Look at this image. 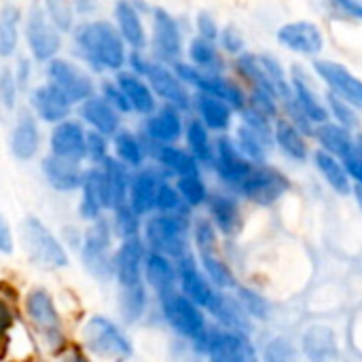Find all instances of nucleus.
I'll return each instance as SVG.
<instances>
[{"label": "nucleus", "instance_id": "8fccbe9b", "mask_svg": "<svg viewBox=\"0 0 362 362\" xmlns=\"http://www.w3.org/2000/svg\"><path fill=\"white\" fill-rule=\"evenodd\" d=\"M45 11L49 15V19L62 30L68 32L74 23V8L70 0H42Z\"/></svg>", "mask_w": 362, "mask_h": 362}, {"label": "nucleus", "instance_id": "6e6d98bb", "mask_svg": "<svg viewBox=\"0 0 362 362\" xmlns=\"http://www.w3.org/2000/svg\"><path fill=\"white\" fill-rule=\"evenodd\" d=\"M17 91H19L17 74H15L8 66H4V70H2V74H0V98H2L4 108H13V106H15Z\"/></svg>", "mask_w": 362, "mask_h": 362}, {"label": "nucleus", "instance_id": "473e14b6", "mask_svg": "<svg viewBox=\"0 0 362 362\" xmlns=\"http://www.w3.org/2000/svg\"><path fill=\"white\" fill-rule=\"evenodd\" d=\"M104 176H106V187H108V199H110V210L125 206L129 199V182L132 176L127 174V165L119 159L108 157L102 163Z\"/></svg>", "mask_w": 362, "mask_h": 362}, {"label": "nucleus", "instance_id": "e433bc0d", "mask_svg": "<svg viewBox=\"0 0 362 362\" xmlns=\"http://www.w3.org/2000/svg\"><path fill=\"white\" fill-rule=\"evenodd\" d=\"M274 140L282 148V153L295 161H305L308 157V142L303 132L288 119H280L274 127Z\"/></svg>", "mask_w": 362, "mask_h": 362}, {"label": "nucleus", "instance_id": "b1692460", "mask_svg": "<svg viewBox=\"0 0 362 362\" xmlns=\"http://www.w3.org/2000/svg\"><path fill=\"white\" fill-rule=\"evenodd\" d=\"M144 132L157 144H174L185 132L178 108L165 104L163 108L148 115V119L144 123Z\"/></svg>", "mask_w": 362, "mask_h": 362}, {"label": "nucleus", "instance_id": "72a5a7b5", "mask_svg": "<svg viewBox=\"0 0 362 362\" xmlns=\"http://www.w3.org/2000/svg\"><path fill=\"white\" fill-rule=\"evenodd\" d=\"M117 83L123 89V93L127 95L134 112H140V115H153L155 112V98H153L151 85H146L138 74L121 72L117 76Z\"/></svg>", "mask_w": 362, "mask_h": 362}, {"label": "nucleus", "instance_id": "f704fd0d", "mask_svg": "<svg viewBox=\"0 0 362 362\" xmlns=\"http://www.w3.org/2000/svg\"><path fill=\"white\" fill-rule=\"evenodd\" d=\"M314 163H316V168H318V172L322 174V178L329 182V187L333 189V191H337L339 195H348V193H352V178H350V174H348V170H346V165H344V161H339L335 155H331V153H327V151H318L316 155H314Z\"/></svg>", "mask_w": 362, "mask_h": 362}, {"label": "nucleus", "instance_id": "f8f14e48", "mask_svg": "<svg viewBox=\"0 0 362 362\" xmlns=\"http://www.w3.org/2000/svg\"><path fill=\"white\" fill-rule=\"evenodd\" d=\"M204 350L208 352L210 362H259L252 344L238 331H208Z\"/></svg>", "mask_w": 362, "mask_h": 362}, {"label": "nucleus", "instance_id": "4d7b16f0", "mask_svg": "<svg viewBox=\"0 0 362 362\" xmlns=\"http://www.w3.org/2000/svg\"><path fill=\"white\" fill-rule=\"evenodd\" d=\"M341 161H344V165H346L350 178L356 180V185H362V134L356 136L352 151H350Z\"/></svg>", "mask_w": 362, "mask_h": 362}, {"label": "nucleus", "instance_id": "0e129e2a", "mask_svg": "<svg viewBox=\"0 0 362 362\" xmlns=\"http://www.w3.org/2000/svg\"><path fill=\"white\" fill-rule=\"evenodd\" d=\"M11 246H13V242H11V229H8L6 221L2 218L0 221V248H2V252H11Z\"/></svg>", "mask_w": 362, "mask_h": 362}, {"label": "nucleus", "instance_id": "ddd939ff", "mask_svg": "<svg viewBox=\"0 0 362 362\" xmlns=\"http://www.w3.org/2000/svg\"><path fill=\"white\" fill-rule=\"evenodd\" d=\"M318 76L329 85L331 93L354 106L362 112V78L352 74L344 64L331 62V59H318L314 64Z\"/></svg>", "mask_w": 362, "mask_h": 362}, {"label": "nucleus", "instance_id": "6e6552de", "mask_svg": "<svg viewBox=\"0 0 362 362\" xmlns=\"http://www.w3.org/2000/svg\"><path fill=\"white\" fill-rule=\"evenodd\" d=\"M59 28L49 19L45 6L32 4L28 19H25V40L30 47V53L38 62H51L55 53L62 47Z\"/></svg>", "mask_w": 362, "mask_h": 362}, {"label": "nucleus", "instance_id": "20e7f679", "mask_svg": "<svg viewBox=\"0 0 362 362\" xmlns=\"http://www.w3.org/2000/svg\"><path fill=\"white\" fill-rule=\"evenodd\" d=\"M21 244L30 261L45 269H62L68 265V255L59 240L34 216L21 223Z\"/></svg>", "mask_w": 362, "mask_h": 362}, {"label": "nucleus", "instance_id": "c85d7f7f", "mask_svg": "<svg viewBox=\"0 0 362 362\" xmlns=\"http://www.w3.org/2000/svg\"><path fill=\"white\" fill-rule=\"evenodd\" d=\"M293 98L295 102L303 108V112L314 121V123H327L329 121V106L320 100V95L312 89V83L301 74L299 68L293 70Z\"/></svg>", "mask_w": 362, "mask_h": 362}, {"label": "nucleus", "instance_id": "f257e3e1", "mask_svg": "<svg viewBox=\"0 0 362 362\" xmlns=\"http://www.w3.org/2000/svg\"><path fill=\"white\" fill-rule=\"evenodd\" d=\"M76 49L95 70H121L127 62L125 38L108 21H87L76 28Z\"/></svg>", "mask_w": 362, "mask_h": 362}, {"label": "nucleus", "instance_id": "7c9ffc66", "mask_svg": "<svg viewBox=\"0 0 362 362\" xmlns=\"http://www.w3.org/2000/svg\"><path fill=\"white\" fill-rule=\"evenodd\" d=\"M208 212L212 223L223 235H233L242 227V214L240 206L233 197L229 195H212L208 199Z\"/></svg>", "mask_w": 362, "mask_h": 362}, {"label": "nucleus", "instance_id": "39448f33", "mask_svg": "<svg viewBox=\"0 0 362 362\" xmlns=\"http://www.w3.org/2000/svg\"><path fill=\"white\" fill-rule=\"evenodd\" d=\"M161 310L168 325L182 337L193 341H206L208 329L204 318V308H199L195 301H191L185 293H170L161 297Z\"/></svg>", "mask_w": 362, "mask_h": 362}, {"label": "nucleus", "instance_id": "4c0bfd02", "mask_svg": "<svg viewBox=\"0 0 362 362\" xmlns=\"http://www.w3.org/2000/svg\"><path fill=\"white\" fill-rule=\"evenodd\" d=\"M155 157L168 172L176 174L178 178L199 174V161L193 157L191 151H182L174 144H159Z\"/></svg>", "mask_w": 362, "mask_h": 362}, {"label": "nucleus", "instance_id": "4be33fe9", "mask_svg": "<svg viewBox=\"0 0 362 362\" xmlns=\"http://www.w3.org/2000/svg\"><path fill=\"white\" fill-rule=\"evenodd\" d=\"M42 174L55 191L68 193V191H76L83 187L87 172L81 168V161H72V159L57 157L51 153L49 157L42 159Z\"/></svg>", "mask_w": 362, "mask_h": 362}, {"label": "nucleus", "instance_id": "a211bd4d", "mask_svg": "<svg viewBox=\"0 0 362 362\" xmlns=\"http://www.w3.org/2000/svg\"><path fill=\"white\" fill-rule=\"evenodd\" d=\"M153 42L161 59L176 64L182 53V32L178 28V21L165 8L153 11Z\"/></svg>", "mask_w": 362, "mask_h": 362}, {"label": "nucleus", "instance_id": "2f4dec72", "mask_svg": "<svg viewBox=\"0 0 362 362\" xmlns=\"http://www.w3.org/2000/svg\"><path fill=\"white\" fill-rule=\"evenodd\" d=\"M195 106L199 112V119L206 123L208 129H216V132H225L231 125V117H233V106L223 102L221 98H214L210 93H197L195 98Z\"/></svg>", "mask_w": 362, "mask_h": 362}, {"label": "nucleus", "instance_id": "e2e57ef3", "mask_svg": "<svg viewBox=\"0 0 362 362\" xmlns=\"http://www.w3.org/2000/svg\"><path fill=\"white\" fill-rule=\"evenodd\" d=\"M197 30H199V36H204L208 40H218V36H221V30H218L214 17H210L208 13L197 15Z\"/></svg>", "mask_w": 362, "mask_h": 362}, {"label": "nucleus", "instance_id": "ea45409f", "mask_svg": "<svg viewBox=\"0 0 362 362\" xmlns=\"http://www.w3.org/2000/svg\"><path fill=\"white\" fill-rule=\"evenodd\" d=\"M187 144L193 157L204 165H214L216 161V146L210 142L208 127L202 119H191L187 125Z\"/></svg>", "mask_w": 362, "mask_h": 362}, {"label": "nucleus", "instance_id": "a18cd8bd", "mask_svg": "<svg viewBox=\"0 0 362 362\" xmlns=\"http://www.w3.org/2000/svg\"><path fill=\"white\" fill-rule=\"evenodd\" d=\"M182 199L187 206L191 208H197L202 204H208V189H206V182L199 178V174H191V176H180L178 182H176Z\"/></svg>", "mask_w": 362, "mask_h": 362}, {"label": "nucleus", "instance_id": "338daca9", "mask_svg": "<svg viewBox=\"0 0 362 362\" xmlns=\"http://www.w3.org/2000/svg\"><path fill=\"white\" fill-rule=\"evenodd\" d=\"M352 193H354V197H356V202H358V206H361L362 210V185H356V187L352 189Z\"/></svg>", "mask_w": 362, "mask_h": 362}, {"label": "nucleus", "instance_id": "de8ad7c7", "mask_svg": "<svg viewBox=\"0 0 362 362\" xmlns=\"http://www.w3.org/2000/svg\"><path fill=\"white\" fill-rule=\"evenodd\" d=\"M112 229H115L117 235H121V240L138 238V233H140V214L129 204L115 208Z\"/></svg>", "mask_w": 362, "mask_h": 362}, {"label": "nucleus", "instance_id": "864d4df0", "mask_svg": "<svg viewBox=\"0 0 362 362\" xmlns=\"http://www.w3.org/2000/svg\"><path fill=\"white\" fill-rule=\"evenodd\" d=\"M265 362H297L295 348L288 339L276 337L265 346Z\"/></svg>", "mask_w": 362, "mask_h": 362}, {"label": "nucleus", "instance_id": "7ed1b4c3", "mask_svg": "<svg viewBox=\"0 0 362 362\" xmlns=\"http://www.w3.org/2000/svg\"><path fill=\"white\" fill-rule=\"evenodd\" d=\"M146 244L165 257L180 259L189 252V223L185 214H157L144 225Z\"/></svg>", "mask_w": 362, "mask_h": 362}, {"label": "nucleus", "instance_id": "a19ab883", "mask_svg": "<svg viewBox=\"0 0 362 362\" xmlns=\"http://www.w3.org/2000/svg\"><path fill=\"white\" fill-rule=\"evenodd\" d=\"M115 153L127 168H140L144 163V146L132 132L119 129L115 134Z\"/></svg>", "mask_w": 362, "mask_h": 362}, {"label": "nucleus", "instance_id": "5701e85b", "mask_svg": "<svg viewBox=\"0 0 362 362\" xmlns=\"http://www.w3.org/2000/svg\"><path fill=\"white\" fill-rule=\"evenodd\" d=\"M83 195H81V206H78V214L85 221H98L104 208H110V199H108V187H106V176L104 170L93 168L85 174V182L81 187Z\"/></svg>", "mask_w": 362, "mask_h": 362}, {"label": "nucleus", "instance_id": "0eeeda50", "mask_svg": "<svg viewBox=\"0 0 362 362\" xmlns=\"http://www.w3.org/2000/svg\"><path fill=\"white\" fill-rule=\"evenodd\" d=\"M23 308H25V316L30 318L32 327L47 341V346L53 350L62 348L64 333H62V320H59L57 308L53 303V297L45 288H34L28 293Z\"/></svg>", "mask_w": 362, "mask_h": 362}, {"label": "nucleus", "instance_id": "2eb2a0df", "mask_svg": "<svg viewBox=\"0 0 362 362\" xmlns=\"http://www.w3.org/2000/svg\"><path fill=\"white\" fill-rule=\"evenodd\" d=\"M144 76H146L148 85L153 87V91L165 100V104L176 106L178 110L189 108L191 98L185 87V81L176 74V70H170L163 64H148Z\"/></svg>", "mask_w": 362, "mask_h": 362}, {"label": "nucleus", "instance_id": "423d86ee", "mask_svg": "<svg viewBox=\"0 0 362 362\" xmlns=\"http://www.w3.org/2000/svg\"><path fill=\"white\" fill-rule=\"evenodd\" d=\"M112 231L115 229L106 218H98L83 235V263L100 280H106L110 274H115V259L110 257Z\"/></svg>", "mask_w": 362, "mask_h": 362}, {"label": "nucleus", "instance_id": "cd10ccee", "mask_svg": "<svg viewBox=\"0 0 362 362\" xmlns=\"http://www.w3.org/2000/svg\"><path fill=\"white\" fill-rule=\"evenodd\" d=\"M144 278H146V284L159 297H165L174 293V286L178 282V269L172 267L170 257L153 250L151 255H146V261H144Z\"/></svg>", "mask_w": 362, "mask_h": 362}, {"label": "nucleus", "instance_id": "58836bf2", "mask_svg": "<svg viewBox=\"0 0 362 362\" xmlns=\"http://www.w3.org/2000/svg\"><path fill=\"white\" fill-rule=\"evenodd\" d=\"M316 138L320 140V144H322V148L327 151V153H331V155H335V157H339V159H344L350 151H352V146H354V136L350 134V129L348 127H344V125H339V123H320V127H316Z\"/></svg>", "mask_w": 362, "mask_h": 362}, {"label": "nucleus", "instance_id": "c9c22d12", "mask_svg": "<svg viewBox=\"0 0 362 362\" xmlns=\"http://www.w3.org/2000/svg\"><path fill=\"white\" fill-rule=\"evenodd\" d=\"M303 350L312 362H333L337 356V341L331 329L312 327L303 335Z\"/></svg>", "mask_w": 362, "mask_h": 362}, {"label": "nucleus", "instance_id": "bb28decb", "mask_svg": "<svg viewBox=\"0 0 362 362\" xmlns=\"http://www.w3.org/2000/svg\"><path fill=\"white\" fill-rule=\"evenodd\" d=\"M40 132L36 119L30 112H21L11 132V153L19 161H28L38 153Z\"/></svg>", "mask_w": 362, "mask_h": 362}, {"label": "nucleus", "instance_id": "f03ea898", "mask_svg": "<svg viewBox=\"0 0 362 362\" xmlns=\"http://www.w3.org/2000/svg\"><path fill=\"white\" fill-rule=\"evenodd\" d=\"M81 339L91 354L106 361L123 362L134 356V346L129 337L119 329V325L104 316H91L83 325Z\"/></svg>", "mask_w": 362, "mask_h": 362}, {"label": "nucleus", "instance_id": "5fc2aeb1", "mask_svg": "<svg viewBox=\"0 0 362 362\" xmlns=\"http://www.w3.org/2000/svg\"><path fill=\"white\" fill-rule=\"evenodd\" d=\"M329 110L337 119V123L348 127V129H352L356 125V121H358L356 119V108L350 106L348 102H344L341 98L333 95V93H329Z\"/></svg>", "mask_w": 362, "mask_h": 362}, {"label": "nucleus", "instance_id": "1a4fd4ad", "mask_svg": "<svg viewBox=\"0 0 362 362\" xmlns=\"http://www.w3.org/2000/svg\"><path fill=\"white\" fill-rule=\"evenodd\" d=\"M174 70L187 85L197 87L202 93H210L214 98H221L223 102L231 104L233 108H240V110L246 108V95L242 91V87L235 85L233 81H229L221 74H210V72L195 68V66L180 64V62L174 64Z\"/></svg>", "mask_w": 362, "mask_h": 362}, {"label": "nucleus", "instance_id": "79ce46f5", "mask_svg": "<svg viewBox=\"0 0 362 362\" xmlns=\"http://www.w3.org/2000/svg\"><path fill=\"white\" fill-rule=\"evenodd\" d=\"M17 38H19V11L17 6L6 2L0 13V53L4 57H8L15 51Z\"/></svg>", "mask_w": 362, "mask_h": 362}, {"label": "nucleus", "instance_id": "680f3d73", "mask_svg": "<svg viewBox=\"0 0 362 362\" xmlns=\"http://www.w3.org/2000/svg\"><path fill=\"white\" fill-rule=\"evenodd\" d=\"M329 4L346 19H362V0H329Z\"/></svg>", "mask_w": 362, "mask_h": 362}, {"label": "nucleus", "instance_id": "09e8293b", "mask_svg": "<svg viewBox=\"0 0 362 362\" xmlns=\"http://www.w3.org/2000/svg\"><path fill=\"white\" fill-rule=\"evenodd\" d=\"M238 301L242 305V310L250 316V318H257V320H265L269 316V303L265 297H261L257 291L252 288H244L240 286L238 288Z\"/></svg>", "mask_w": 362, "mask_h": 362}, {"label": "nucleus", "instance_id": "69168bd1", "mask_svg": "<svg viewBox=\"0 0 362 362\" xmlns=\"http://www.w3.org/2000/svg\"><path fill=\"white\" fill-rule=\"evenodd\" d=\"M62 362H89V358H87L81 350H70V352L64 354Z\"/></svg>", "mask_w": 362, "mask_h": 362}, {"label": "nucleus", "instance_id": "13d9d810", "mask_svg": "<svg viewBox=\"0 0 362 362\" xmlns=\"http://www.w3.org/2000/svg\"><path fill=\"white\" fill-rule=\"evenodd\" d=\"M87 157L93 159L95 163H104L108 159V142L104 134L95 129L87 132Z\"/></svg>", "mask_w": 362, "mask_h": 362}, {"label": "nucleus", "instance_id": "c03bdc74", "mask_svg": "<svg viewBox=\"0 0 362 362\" xmlns=\"http://www.w3.org/2000/svg\"><path fill=\"white\" fill-rule=\"evenodd\" d=\"M121 314L127 322H134L142 316L144 308H146V291L144 284H136V286H127L121 293V301H119Z\"/></svg>", "mask_w": 362, "mask_h": 362}, {"label": "nucleus", "instance_id": "aec40b11", "mask_svg": "<svg viewBox=\"0 0 362 362\" xmlns=\"http://www.w3.org/2000/svg\"><path fill=\"white\" fill-rule=\"evenodd\" d=\"M51 153L72 161H83L87 157V132L76 121H62L51 132Z\"/></svg>", "mask_w": 362, "mask_h": 362}, {"label": "nucleus", "instance_id": "bf43d9fd", "mask_svg": "<svg viewBox=\"0 0 362 362\" xmlns=\"http://www.w3.org/2000/svg\"><path fill=\"white\" fill-rule=\"evenodd\" d=\"M102 95H104L119 112H134V110H132V104H129L127 95L123 93V89L119 87V83H106L104 89H102Z\"/></svg>", "mask_w": 362, "mask_h": 362}, {"label": "nucleus", "instance_id": "052dcab7", "mask_svg": "<svg viewBox=\"0 0 362 362\" xmlns=\"http://www.w3.org/2000/svg\"><path fill=\"white\" fill-rule=\"evenodd\" d=\"M218 40H221V47H223L227 53L242 55V51H244V38H242V34H240L233 25L223 28Z\"/></svg>", "mask_w": 362, "mask_h": 362}, {"label": "nucleus", "instance_id": "9d476101", "mask_svg": "<svg viewBox=\"0 0 362 362\" xmlns=\"http://www.w3.org/2000/svg\"><path fill=\"white\" fill-rule=\"evenodd\" d=\"M235 189L246 199H250L259 206H272L291 189V182L276 168H265V165L257 168L255 165L252 172Z\"/></svg>", "mask_w": 362, "mask_h": 362}, {"label": "nucleus", "instance_id": "c756f323", "mask_svg": "<svg viewBox=\"0 0 362 362\" xmlns=\"http://www.w3.org/2000/svg\"><path fill=\"white\" fill-rule=\"evenodd\" d=\"M115 17H117V28L123 34L125 42L132 45L136 51H140L146 45V30L136 6L129 0H117Z\"/></svg>", "mask_w": 362, "mask_h": 362}, {"label": "nucleus", "instance_id": "49530a36", "mask_svg": "<svg viewBox=\"0 0 362 362\" xmlns=\"http://www.w3.org/2000/svg\"><path fill=\"white\" fill-rule=\"evenodd\" d=\"M189 57L193 59V64L202 70H212L218 64V51L214 47V40H208L204 36H197L191 40L189 45Z\"/></svg>", "mask_w": 362, "mask_h": 362}, {"label": "nucleus", "instance_id": "9b49d317", "mask_svg": "<svg viewBox=\"0 0 362 362\" xmlns=\"http://www.w3.org/2000/svg\"><path fill=\"white\" fill-rule=\"evenodd\" d=\"M178 284H180V291L206 312H212L221 299L212 280L202 274L199 265L189 252L178 259Z\"/></svg>", "mask_w": 362, "mask_h": 362}, {"label": "nucleus", "instance_id": "a878e982", "mask_svg": "<svg viewBox=\"0 0 362 362\" xmlns=\"http://www.w3.org/2000/svg\"><path fill=\"white\" fill-rule=\"evenodd\" d=\"M161 180L157 178L155 172L151 170H140L138 174L132 176L129 182V199L127 204L140 214H151L153 210H157V193H159Z\"/></svg>", "mask_w": 362, "mask_h": 362}, {"label": "nucleus", "instance_id": "4468645a", "mask_svg": "<svg viewBox=\"0 0 362 362\" xmlns=\"http://www.w3.org/2000/svg\"><path fill=\"white\" fill-rule=\"evenodd\" d=\"M47 74L51 83L59 87L72 104H83L87 98L93 95V81L89 78V74L66 59H51L47 66Z\"/></svg>", "mask_w": 362, "mask_h": 362}, {"label": "nucleus", "instance_id": "412c9836", "mask_svg": "<svg viewBox=\"0 0 362 362\" xmlns=\"http://www.w3.org/2000/svg\"><path fill=\"white\" fill-rule=\"evenodd\" d=\"M30 104H32L34 112L47 123H62L68 119V115L72 110V102L53 83L38 85L30 95Z\"/></svg>", "mask_w": 362, "mask_h": 362}, {"label": "nucleus", "instance_id": "dca6fc26", "mask_svg": "<svg viewBox=\"0 0 362 362\" xmlns=\"http://www.w3.org/2000/svg\"><path fill=\"white\" fill-rule=\"evenodd\" d=\"M214 168L218 172V176L227 182L238 187L255 168V163L240 151L238 142H233L231 138L223 136L216 142V161Z\"/></svg>", "mask_w": 362, "mask_h": 362}, {"label": "nucleus", "instance_id": "3c124183", "mask_svg": "<svg viewBox=\"0 0 362 362\" xmlns=\"http://www.w3.org/2000/svg\"><path fill=\"white\" fill-rule=\"evenodd\" d=\"M185 199L178 191V187H172L168 182H161L159 193H157V210L161 214H182Z\"/></svg>", "mask_w": 362, "mask_h": 362}, {"label": "nucleus", "instance_id": "393cba45", "mask_svg": "<svg viewBox=\"0 0 362 362\" xmlns=\"http://www.w3.org/2000/svg\"><path fill=\"white\" fill-rule=\"evenodd\" d=\"M81 117L91 129H95L104 136H115L119 132V110L104 95L87 98L81 104Z\"/></svg>", "mask_w": 362, "mask_h": 362}, {"label": "nucleus", "instance_id": "f3484780", "mask_svg": "<svg viewBox=\"0 0 362 362\" xmlns=\"http://www.w3.org/2000/svg\"><path fill=\"white\" fill-rule=\"evenodd\" d=\"M278 40L282 47L299 55H318L325 49V36L320 28L312 21H293L278 30Z\"/></svg>", "mask_w": 362, "mask_h": 362}, {"label": "nucleus", "instance_id": "603ef678", "mask_svg": "<svg viewBox=\"0 0 362 362\" xmlns=\"http://www.w3.org/2000/svg\"><path fill=\"white\" fill-rule=\"evenodd\" d=\"M216 225L199 218L195 223V244L199 248V255H208V252H216Z\"/></svg>", "mask_w": 362, "mask_h": 362}, {"label": "nucleus", "instance_id": "6ab92c4d", "mask_svg": "<svg viewBox=\"0 0 362 362\" xmlns=\"http://www.w3.org/2000/svg\"><path fill=\"white\" fill-rule=\"evenodd\" d=\"M144 244L140 238H129L123 240L115 255V276L121 284V288L136 286L142 282V272H144Z\"/></svg>", "mask_w": 362, "mask_h": 362}, {"label": "nucleus", "instance_id": "37998d69", "mask_svg": "<svg viewBox=\"0 0 362 362\" xmlns=\"http://www.w3.org/2000/svg\"><path fill=\"white\" fill-rule=\"evenodd\" d=\"M199 261H202V267H204L206 276L212 280V284L216 288H235L233 272L227 267V263L223 259L216 257V252L199 255Z\"/></svg>", "mask_w": 362, "mask_h": 362}]
</instances>
